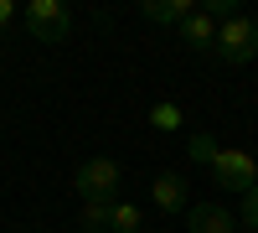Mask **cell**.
Returning a JSON list of instances; mask_svg holds the SVG:
<instances>
[{
	"instance_id": "obj_4",
	"label": "cell",
	"mask_w": 258,
	"mask_h": 233,
	"mask_svg": "<svg viewBox=\"0 0 258 233\" xmlns=\"http://www.w3.org/2000/svg\"><path fill=\"white\" fill-rule=\"evenodd\" d=\"M212 181L243 197L248 187H258V161H253L248 151H232V145H217V156H212Z\"/></svg>"
},
{
	"instance_id": "obj_14",
	"label": "cell",
	"mask_w": 258,
	"mask_h": 233,
	"mask_svg": "<svg viewBox=\"0 0 258 233\" xmlns=\"http://www.w3.org/2000/svg\"><path fill=\"white\" fill-rule=\"evenodd\" d=\"M11 21H16V0H0V31H6Z\"/></svg>"
},
{
	"instance_id": "obj_3",
	"label": "cell",
	"mask_w": 258,
	"mask_h": 233,
	"mask_svg": "<svg viewBox=\"0 0 258 233\" xmlns=\"http://www.w3.org/2000/svg\"><path fill=\"white\" fill-rule=\"evenodd\" d=\"M21 21H26L31 41H47V47H57V41H68V31H73V11L62 6V0H31Z\"/></svg>"
},
{
	"instance_id": "obj_12",
	"label": "cell",
	"mask_w": 258,
	"mask_h": 233,
	"mask_svg": "<svg viewBox=\"0 0 258 233\" xmlns=\"http://www.w3.org/2000/svg\"><path fill=\"white\" fill-rule=\"evenodd\" d=\"M186 156L197 161V166H212V156H217V140H212L207 130H197V135L186 140Z\"/></svg>"
},
{
	"instance_id": "obj_1",
	"label": "cell",
	"mask_w": 258,
	"mask_h": 233,
	"mask_svg": "<svg viewBox=\"0 0 258 233\" xmlns=\"http://www.w3.org/2000/svg\"><path fill=\"white\" fill-rule=\"evenodd\" d=\"M119 181H124V166H119V161L88 156V161L73 171V192H78L83 202H114V197H119Z\"/></svg>"
},
{
	"instance_id": "obj_7",
	"label": "cell",
	"mask_w": 258,
	"mask_h": 233,
	"mask_svg": "<svg viewBox=\"0 0 258 233\" xmlns=\"http://www.w3.org/2000/svg\"><path fill=\"white\" fill-rule=\"evenodd\" d=\"M176 31H181V41H186L191 52H212V41H217V21H212L207 11H191Z\"/></svg>"
},
{
	"instance_id": "obj_9",
	"label": "cell",
	"mask_w": 258,
	"mask_h": 233,
	"mask_svg": "<svg viewBox=\"0 0 258 233\" xmlns=\"http://www.w3.org/2000/svg\"><path fill=\"white\" fill-rule=\"evenodd\" d=\"M145 228V207H135V202H114V213H109V233H140Z\"/></svg>"
},
{
	"instance_id": "obj_2",
	"label": "cell",
	"mask_w": 258,
	"mask_h": 233,
	"mask_svg": "<svg viewBox=\"0 0 258 233\" xmlns=\"http://www.w3.org/2000/svg\"><path fill=\"white\" fill-rule=\"evenodd\" d=\"M212 52H217L222 62H232V68L253 62V57H258V21H253V16H227V21H217V41H212Z\"/></svg>"
},
{
	"instance_id": "obj_6",
	"label": "cell",
	"mask_w": 258,
	"mask_h": 233,
	"mask_svg": "<svg viewBox=\"0 0 258 233\" xmlns=\"http://www.w3.org/2000/svg\"><path fill=\"white\" fill-rule=\"evenodd\" d=\"M181 218H186V233H238L232 207H217V202H191Z\"/></svg>"
},
{
	"instance_id": "obj_10",
	"label": "cell",
	"mask_w": 258,
	"mask_h": 233,
	"mask_svg": "<svg viewBox=\"0 0 258 233\" xmlns=\"http://www.w3.org/2000/svg\"><path fill=\"white\" fill-rule=\"evenodd\" d=\"M150 124H155L160 135H176L181 124H186V114H181V104H170V99H155V104H150Z\"/></svg>"
},
{
	"instance_id": "obj_8",
	"label": "cell",
	"mask_w": 258,
	"mask_h": 233,
	"mask_svg": "<svg viewBox=\"0 0 258 233\" xmlns=\"http://www.w3.org/2000/svg\"><path fill=\"white\" fill-rule=\"evenodd\" d=\"M191 11H197V0H145L140 6V16L155 21V26H181Z\"/></svg>"
},
{
	"instance_id": "obj_13",
	"label": "cell",
	"mask_w": 258,
	"mask_h": 233,
	"mask_svg": "<svg viewBox=\"0 0 258 233\" xmlns=\"http://www.w3.org/2000/svg\"><path fill=\"white\" fill-rule=\"evenodd\" d=\"M232 218H238L248 233H258V187H248V192L238 197V213H232Z\"/></svg>"
},
{
	"instance_id": "obj_5",
	"label": "cell",
	"mask_w": 258,
	"mask_h": 233,
	"mask_svg": "<svg viewBox=\"0 0 258 233\" xmlns=\"http://www.w3.org/2000/svg\"><path fill=\"white\" fill-rule=\"evenodd\" d=\"M150 202H155V213H186L191 207V187L181 171H155L150 176Z\"/></svg>"
},
{
	"instance_id": "obj_11",
	"label": "cell",
	"mask_w": 258,
	"mask_h": 233,
	"mask_svg": "<svg viewBox=\"0 0 258 233\" xmlns=\"http://www.w3.org/2000/svg\"><path fill=\"white\" fill-rule=\"evenodd\" d=\"M114 202H119V197H114ZM114 202H83V228H88V233H109Z\"/></svg>"
}]
</instances>
